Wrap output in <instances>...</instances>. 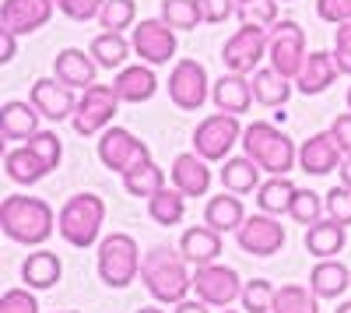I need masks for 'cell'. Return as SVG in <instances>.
Segmentation results:
<instances>
[{"instance_id":"cell-1","label":"cell","mask_w":351,"mask_h":313,"mask_svg":"<svg viewBox=\"0 0 351 313\" xmlns=\"http://www.w3.org/2000/svg\"><path fill=\"white\" fill-rule=\"evenodd\" d=\"M0 229L8 240L25 243V246H39L53 236L56 229V215L43 197H28V194H11L0 205Z\"/></svg>"},{"instance_id":"cell-2","label":"cell","mask_w":351,"mask_h":313,"mask_svg":"<svg viewBox=\"0 0 351 313\" xmlns=\"http://www.w3.org/2000/svg\"><path fill=\"white\" fill-rule=\"evenodd\" d=\"M186 257L172 246H152L144 253L141 264V281L158 303H183L186 292L193 289V275L186 271Z\"/></svg>"},{"instance_id":"cell-3","label":"cell","mask_w":351,"mask_h":313,"mask_svg":"<svg viewBox=\"0 0 351 313\" xmlns=\"http://www.w3.org/2000/svg\"><path fill=\"white\" fill-rule=\"evenodd\" d=\"M243 148L246 155L271 176H285L291 165L299 162V148L285 130H278L274 124H263V120H253L246 130H243Z\"/></svg>"},{"instance_id":"cell-4","label":"cell","mask_w":351,"mask_h":313,"mask_svg":"<svg viewBox=\"0 0 351 313\" xmlns=\"http://www.w3.org/2000/svg\"><path fill=\"white\" fill-rule=\"evenodd\" d=\"M102 222H106V201L99 194H74L64 201L60 215H56V233H60L71 246L88 250L99 233H102Z\"/></svg>"},{"instance_id":"cell-5","label":"cell","mask_w":351,"mask_h":313,"mask_svg":"<svg viewBox=\"0 0 351 313\" xmlns=\"http://www.w3.org/2000/svg\"><path fill=\"white\" fill-rule=\"evenodd\" d=\"M141 264H144V257H141L134 236L112 233L99 243V278L109 289H127L141 275Z\"/></svg>"},{"instance_id":"cell-6","label":"cell","mask_w":351,"mask_h":313,"mask_svg":"<svg viewBox=\"0 0 351 313\" xmlns=\"http://www.w3.org/2000/svg\"><path fill=\"white\" fill-rule=\"evenodd\" d=\"M243 145V127L236 113H211L208 120H200L193 130V152L208 162H221L228 159V152Z\"/></svg>"},{"instance_id":"cell-7","label":"cell","mask_w":351,"mask_h":313,"mask_svg":"<svg viewBox=\"0 0 351 313\" xmlns=\"http://www.w3.org/2000/svg\"><path fill=\"white\" fill-rule=\"evenodd\" d=\"M116 109H120V95L112 92V84H92V89H84V95L77 99L71 124L81 137H92V134H102V130L112 127Z\"/></svg>"},{"instance_id":"cell-8","label":"cell","mask_w":351,"mask_h":313,"mask_svg":"<svg viewBox=\"0 0 351 313\" xmlns=\"http://www.w3.org/2000/svg\"><path fill=\"white\" fill-rule=\"evenodd\" d=\"M271 49V28H256V25H243L221 49V64L228 67V74H256L260 60Z\"/></svg>"},{"instance_id":"cell-9","label":"cell","mask_w":351,"mask_h":313,"mask_svg":"<svg viewBox=\"0 0 351 313\" xmlns=\"http://www.w3.org/2000/svg\"><path fill=\"white\" fill-rule=\"evenodd\" d=\"M306 56L309 53H306V32H302V25L291 21V18L278 21L271 28V49H267L271 67L295 81L299 71H302V64H306Z\"/></svg>"},{"instance_id":"cell-10","label":"cell","mask_w":351,"mask_h":313,"mask_svg":"<svg viewBox=\"0 0 351 313\" xmlns=\"http://www.w3.org/2000/svg\"><path fill=\"white\" fill-rule=\"evenodd\" d=\"M243 286L246 281L239 278L236 268H225V264H204L193 271V292L197 299H204L208 306H228L243 299Z\"/></svg>"},{"instance_id":"cell-11","label":"cell","mask_w":351,"mask_h":313,"mask_svg":"<svg viewBox=\"0 0 351 313\" xmlns=\"http://www.w3.org/2000/svg\"><path fill=\"white\" fill-rule=\"evenodd\" d=\"M134 53L141 56V64L162 67L176 56V28H169V21L162 18H144L141 25H134Z\"/></svg>"},{"instance_id":"cell-12","label":"cell","mask_w":351,"mask_h":313,"mask_svg":"<svg viewBox=\"0 0 351 313\" xmlns=\"http://www.w3.org/2000/svg\"><path fill=\"white\" fill-rule=\"evenodd\" d=\"M99 159H102L106 169H112V173L123 176L127 169H134L137 162L152 159V152H148V145H144L141 137H134L127 127H109V130H102V137H99Z\"/></svg>"},{"instance_id":"cell-13","label":"cell","mask_w":351,"mask_h":313,"mask_svg":"<svg viewBox=\"0 0 351 313\" xmlns=\"http://www.w3.org/2000/svg\"><path fill=\"white\" fill-rule=\"evenodd\" d=\"M208 95H211V81H208L204 64L180 60V64L172 67V74H169V99L180 106V109L193 113V109H200L204 102H208Z\"/></svg>"},{"instance_id":"cell-14","label":"cell","mask_w":351,"mask_h":313,"mask_svg":"<svg viewBox=\"0 0 351 313\" xmlns=\"http://www.w3.org/2000/svg\"><path fill=\"white\" fill-rule=\"evenodd\" d=\"M236 240H239V250L253 253V257H274L285 246V225L274 215H246Z\"/></svg>"},{"instance_id":"cell-15","label":"cell","mask_w":351,"mask_h":313,"mask_svg":"<svg viewBox=\"0 0 351 313\" xmlns=\"http://www.w3.org/2000/svg\"><path fill=\"white\" fill-rule=\"evenodd\" d=\"M28 102H32L46 120L60 124V120H71L74 109H77V99H74V89L64 84L60 78H39L28 92Z\"/></svg>"},{"instance_id":"cell-16","label":"cell","mask_w":351,"mask_h":313,"mask_svg":"<svg viewBox=\"0 0 351 313\" xmlns=\"http://www.w3.org/2000/svg\"><path fill=\"white\" fill-rule=\"evenodd\" d=\"M344 152L337 148V141L330 130H319L313 137H306L302 145H299V165H302V173L309 176H327L334 173V169H341V159Z\"/></svg>"},{"instance_id":"cell-17","label":"cell","mask_w":351,"mask_h":313,"mask_svg":"<svg viewBox=\"0 0 351 313\" xmlns=\"http://www.w3.org/2000/svg\"><path fill=\"white\" fill-rule=\"evenodd\" d=\"M53 8H56V0H4L0 21H4V28H11V32L28 36L53 18Z\"/></svg>"},{"instance_id":"cell-18","label":"cell","mask_w":351,"mask_h":313,"mask_svg":"<svg viewBox=\"0 0 351 313\" xmlns=\"http://www.w3.org/2000/svg\"><path fill=\"white\" fill-rule=\"evenodd\" d=\"M112 92L120 95V102H148L158 92V78L152 71V64H130L123 71H116L112 78Z\"/></svg>"},{"instance_id":"cell-19","label":"cell","mask_w":351,"mask_h":313,"mask_svg":"<svg viewBox=\"0 0 351 313\" xmlns=\"http://www.w3.org/2000/svg\"><path fill=\"white\" fill-rule=\"evenodd\" d=\"M53 74L60 78L64 84H71V89H92L95 84V74H99V64L92 53L84 49H60L53 60Z\"/></svg>"},{"instance_id":"cell-20","label":"cell","mask_w":351,"mask_h":313,"mask_svg":"<svg viewBox=\"0 0 351 313\" xmlns=\"http://www.w3.org/2000/svg\"><path fill=\"white\" fill-rule=\"evenodd\" d=\"M172 187L183 190L186 197H204V194H208V187H211L208 159H200L197 152L176 155V162H172Z\"/></svg>"},{"instance_id":"cell-21","label":"cell","mask_w":351,"mask_h":313,"mask_svg":"<svg viewBox=\"0 0 351 313\" xmlns=\"http://www.w3.org/2000/svg\"><path fill=\"white\" fill-rule=\"evenodd\" d=\"M39 117L43 113L32 102H4L0 106V137L4 141H28L32 134H39Z\"/></svg>"},{"instance_id":"cell-22","label":"cell","mask_w":351,"mask_h":313,"mask_svg":"<svg viewBox=\"0 0 351 313\" xmlns=\"http://www.w3.org/2000/svg\"><path fill=\"white\" fill-rule=\"evenodd\" d=\"M211 99L221 113H246L253 106V81L246 74H221L211 84Z\"/></svg>"},{"instance_id":"cell-23","label":"cell","mask_w":351,"mask_h":313,"mask_svg":"<svg viewBox=\"0 0 351 313\" xmlns=\"http://www.w3.org/2000/svg\"><path fill=\"white\" fill-rule=\"evenodd\" d=\"M180 253L193 268L215 264L218 253H221V233H215L211 225H193V229H186L183 240H180Z\"/></svg>"},{"instance_id":"cell-24","label":"cell","mask_w":351,"mask_h":313,"mask_svg":"<svg viewBox=\"0 0 351 313\" xmlns=\"http://www.w3.org/2000/svg\"><path fill=\"white\" fill-rule=\"evenodd\" d=\"M337 64H334V53H309L306 56V64L295 78V89L302 95H319V92H327L334 78H337Z\"/></svg>"},{"instance_id":"cell-25","label":"cell","mask_w":351,"mask_h":313,"mask_svg":"<svg viewBox=\"0 0 351 313\" xmlns=\"http://www.w3.org/2000/svg\"><path fill=\"white\" fill-rule=\"evenodd\" d=\"M309 289L319 296V299H337L351 289V268H344L341 261L327 257L319 261L313 271H309Z\"/></svg>"},{"instance_id":"cell-26","label":"cell","mask_w":351,"mask_h":313,"mask_svg":"<svg viewBox=\"0 0 351 313\" xmlns=\"http://www.w3.org/2000/svg\"><path fill=\"white\" fill-rule=\"evenodd\" d=\"M246 222V208L236 194H218L204 208V225H211L215 233H239V225Z\"/></svg>"},{"instance_id":"cell-27","label":"cell","mask_w":351,"mask_h":313,"mask_svg":"<svg viewBox=\"0 0 351 313\" xmlns=\"http://www.w3.org/2000/svg\"><path fill=\"white\" fill-rule=\"evenodd\" d=\"M344 229L348 225L334 222V218H319L316 225H309L306 229V250L313 253V257L327 261V257H337V253L344 250Z\"/></svg>"},{"instance_id":"cell-28","label":"cell","mask_w":351,"mask_h":313,"mask_svg":"<svg viewBox=\"0 0 351 313\" xmlns=\"http://www.w3.org/2000/svg\"><path fill=\"white\" fill-rule=\"evenodd\" d=\"M60 275H64V264L49 250L28 253L25 264H21V281H25L28 289H53L56 281H60Z\"/></svg>"},{"instance_id":"cell-29","label":"cell","mask_w":351,"mask_h":313,"mask_svg":"<svg viewBox=\"0 0 351 313\" xmlns=\"http://www.w3.org/2000/svg\"><path fill=\"white\" fill-rule=\"evenodd\" d=\"M95 56V64L106 67V71H123L127 67V56L134 53V43L123 39V32H102L92 39V49H88Z\"/></svg>"},{"instance_id":"cell-30","label":"cell","mask_w":351,"mask_h":313,"mask_svg":"<svg viewBox=\"0 0 351 313\" xmlns=\"http://www.w3.org/2000/svg\"><path fill=\"white\" fill-rule=\"evenodd\" d=\"M299 187L291 183L288 176H271L267 183H260L256 190V205L263 215H288L291 211V201H295Z\"/></svg>"},{"instance_id":"cell-31","label":"cell","mask_w":351,"mask_h":313,"mask_svg":"<svg viewBox=\"0 0 351 313\" xmlns=\"http://www.w3.org/2000/svg\"><path fill=\"white\" fill-rule=\"evenodd\" d=\"M123 187H127L130 197H144V201H148V197H155L165 187V173H162V165L155 159H144V162H137L134 169L123 173Z\"/></svg>"},{"instance_id":"cell-32","label":"cell","mask_w":351,"mask_h":313,"mask_svg":"<svg viewBox=\"0 0 351 313\" xmlns=\"http://www.w3.org/2000/svg\"><path fill=\"white\" fill-rule=\"evenodd\" d=\"M4 169H8V176L14 180V183H25V187H32V183H39L49 169H46V162L28 148V145H21V148H11L8 155H4Z\"/></svg>"},{"instance_id":"cell-33","label":"cell","mask_w":351,"mask_h":313,"mask_svg":"<svg viewBox=\"0 0 351 313\" xmlns=\"http://www.w3.org/2000/svg\"><path fill=\"white\" fill-rule=\"evenodd\" d=\"M288 95H291V78H285L281 71H274V67H260L256 74H253V99L260 102V106H285L288 102Z\"/></svg>"},{"instance_id":"cell-34","label":"cell","mask_w":351,"mask_h":313,"mask_svg":"<svg viewBox=\"0 0 351 313\" xmlns=\"http://www.w3.org/2000/svg\"><path fill=\"white\" fill-rule=\"evenodd\" d=\"M221 183H225L228 194H253V190H260V165H256L250 155L225 159V165H221Z\"/></svg>"},{"instance_id":"cell-35","label":"cell","mask_w":351,"mask_h":313,"mask_svg":"<svg viewBox=\"0 0 351 313\" xmlns=\"http://www.w3.org/2000/svg\"><path fill=\"white\" fill-rule=\"evenodd\" d=\"M148 215H152V222L165 225V229L169 225H180L186 215V194L176 187H162L155 197H148Z\"/></svg>"},{"instance_id":"cell-36","label":"cell","mask_w":351,"mask_h":313,"mask_svg":"<svg viewBox=\"0 0 351 313\" xmlns=\"http://www.w3.org/2000/svg\"><path fill=\"white\" fill-rule=\"evenodd\" d=\"M271 313H319V296L306 286H281L274 292Z\"/></svg>"},{"instance_id":"cell-37","label":"cell","mask_w":351,"mask_h":313,"mask_svg":"<svg viewBox=\"0 0 351 313\" xmlns=\"http://www.w3.org/2000/svg\"><path fill=\"white\" fill-rule=\"evenodd\" d=\"M162 21H169V28L176 32H190L204 21L197 0H162Z\"/></svg>"},{"instance_id":"cell-38","label":"cell","mask_w":351,"mask_h":313,"mask_svg":"<svg viewBox=\"0 0 351 313\" xmlns=\"http://www.w3.org/2000/svg\"><path fill=\"white\" fill-rule=\"evenodd\" d=\"M324 211H327V197H319L316 190H299L295 194V201H291V218H295L299 225H316L319 218H324Z\"/></svg>"},{"instance_id":"cell-39","label":"cell","mask_w":351,"mask_h":313,"mask_svg":"<svg viewBox=\"0 0 351 313\" xmlns=\"http://www.w3.org/2000/svg\"><path fill=\"white\" fill-rule=\"evenodd\" d=\"M134 18H137L134 0H106L102 14H99V25L106 28V32H123V28L134 25Z\"/></svg>"},{"instance_id":"cell-40","label":"cell","mask_w":351,"mask_h":313,"mask_svg":"<svg viewBox=\"0 0 351 313\" xmlns=\"http://www.w3.org/2000/svg\"><path fill=\"white\" fill-rule=\"evenodd\" d=\"M274 286L267 278H253V281H246L243 286V310L246 313H271V306H274Z\"/></svg>"},{"instance_id":"cell-41","label":"cell","mask_w":351,"mask_h":313,"mask_svg":"<svg viewBox=\"0 0 351 313\" xmlns=\"http://www.w3.org/2000/svg\"><path fill=\"white\" fill-rule=\"evenodd\" d=\"M25 145L32 148L43 162H46L49 173H53V169L60 165V159H64V145H60V137H56L53 130H39V134H32V137L25 141Z\"/></svg>"},{"instance_id":"cell-42","label":"cell","mask_w":351,"mask_h":313,"mask_svg":"<svg viewBox=\"0 0 351 313\" xmlns=\"http://www.w3.org/2000/svg\"><path fill=\"white\" fill-rule=\"evenodd\" d=\"M239 21L256 28H274L278 25V0H250L239 4Z\"/></svg>"},{"instance_id":"cell-43","label":"cell","mask_w":351,"mask_h":313,"mask_svg":"<svg viewBox=\"0 0 351 313\" xmlns=\"http://www.w3.org/2000/svg\"><path fill=\"white\" fill-rule=\"evenodd\" d=\"M327 218L341 222V225H351V187H330L327 190Z\"/></svg>"},{"instance_id":"cell-44","label":"cell","mask_w":351,"mask_h":313,"mask_svg":"<svg viewBox=\"0 0 351 313\" xmlns=\"http://www.w3.org/2000/svg\"><path fill=\"white\" fill-rule=\"evenodd\" d=\"M106 0H56V11L74 18V21H88V18H99L102 14Z\"/></svg>"},{"instance_id":"cell-45","label":"cell","mask_w":351,"mask_h":313,"mask_svg":"<svg viewBox=\"0 0 351 313\" xmlns=\"http://www.w3.org/2000/svg\"><path fill=\"white\" fill-rule=\"evenodd\" d=\"M0 313H39V299L28 289H8L0 299Z\"/></svg>"},{"instance_id":"cell-46","label":"cell","mask_w":351,"mask_h":313,"mask_svg":"<svg viewBox=\"0 0 351 313\" xmlns=\"http://www.w3.org/2000/svg\"><path fill=\"white\" fill-rule=\"evenodd\" d=\"M334 64L341 74L351 78V21L337 25V32H334Z\"/></svg>"},{"instance_id":"cell-47","label":"cell","mask_w":351,"mask_h":313,"mask_svg":"<svg viewBox=\"0 0 351 313\" xmlns=\"http://www.w3.org/2000/svg\"><path fill=\"white\" fill-rule=\"evenodd\" d=\"M200 4V14L208 25H221L225 18H232V11H239L236 0H197Z\"/></svg>"},{"instance_id":"cell-48","label":"cell","mask_w":351,"mask_h":313,"mask_svg":"<svg viewBox=\"0 0 351 313\" xmlns=\"http://www.w3.org/2000/svg\"><path fill=\"white\" fill-rule=\"evenodd\" d=\"M316 14L330 25H344L351 21V0H316Z\"/></svg>"},{"instance_id":"cell-49","label":"cell","mask_w":351,"mask_h":313,"mask_svg":"<svg viewBox=\"0 0 351 313\" xmlns=\"http://www.w3.org/2000/svg\"><path fill=\"white\" fill-rule=\"evenodd\" d=\"M330 134H334V141H337V148H341L344 155H351V113H341V117L330 124Z\"/></svg>"},{"instance_id":"cell-50","label":"cell","mask_w":351,"mask_h":313,"mask_svg":"<svg viewBox=\"0 0 351 313\" xmlns=\"http://www.w3.org/2000/svg\"><path fill=\"white\" fill-rule=\"evenodd\" d=\"M18 53V32L11 28H0V64H11Z\"/></svg>"},{"instance_id":"cell-51","label":"cell","mask_w":351,"mask_h":313,"mask_svg":"<svg viewBox=\"0 0 351 313\" xmlns=\"http://www.w3.org/2000/svg\"><path fill=\"white\" fill-rule=\"evenodd\" d=\"M172 313H211V306L204 299H183V303H176Z\"/></svg>"},{"instance_id":"cell-52","label":"cell","mask_w":351,"mask_h":313,"mask_svg":"<svg viewBox=\"0 0 351 313\" xmlns=\"http://www.w3.org/2000/svg\"><path fill=\"white\" fill-rule=\"evenodd\" d=\"M337 173H341V183H344V187H351V155H344V162H341Z\"/></svg>"},{"instance_id":"cell-53","label":"cell","mask_w":351,"mask_h":313,"mask_svg":"<svg viewBox=\"0 0 351 313\" xmlns=\"http://www.w3.org/2000/svg\"><path fill=\"white\" fill-rule=\"evenodd\" d=\"M337 313H351V299H348V303H341V306H337Z\"/></svg>"},{"instance_id":"cell-54","label":"cell","mask_w":351,"mask_h":313,"mask_svg":"<svg viewBox=\"0 0 351 313\" xmlns=\"http://www.w3.org/2000/svg\"><path fill=\"white\" fill-rule=\"evenodd\" d=\"M137 313H162V310H155V306H141Z\"/></svg>"},{"instance_id":"cell-55","label":"cell","mask_w":351,"mask_h":313,"mask_svg":"<svg viewBox=\"0 0 351 313\" xmlns=\"http://www.w3.org/2000/svg\"><path fill=\"white\" fill-rule=\"evenodd\" d=\"M348 109H351V89H348Z\"/></svg>"},{"instance_id":"cell-56","label":"cell","mask_w":351,"mask_h":313,"mask_svg":"<svg viewBox=\"0 0 351 313\" xmlns=\"http://www.w3.org/2000/svg\"><path fill=\"white\" fill-rule=\"evenodd\" d=\"M60 313H77V310H60Z\"/></svg>"},{"instance_id":"cell-57","label":"cell","mask_w":351,"mask_h":313,"mask_svg":"<svg viewBox=\"0 0 351 313\" xmlns=\"http://www.w3.org/2000/svg\"><path fill=\"white\" fill-rule=\"evenodd\" d=\"M236 4H250V0H236Z\"/></svg>"},{"instance_id":"cell-58","label":"cell","mask_w":351,"mask_h":313,"mask_svg":"<svg viewBox=\"0 0 351 313\" xmlns=\"http://www.w3.org/2000/svg\"><path fill=\"white\" fill-rule=\"evenodd\" d=\"M221 313H236V310H221Z\"/></svg>"}]
</instances>
